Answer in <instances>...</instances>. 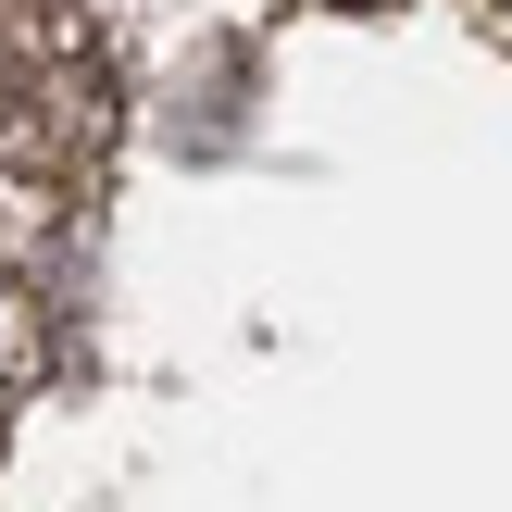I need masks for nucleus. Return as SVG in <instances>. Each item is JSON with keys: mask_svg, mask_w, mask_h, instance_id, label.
Listing matches in <instances>:
<instances>
[{"mask_svg": "<svg viewBox=\"0 0 512 512\" xmlns=\"http://www.w3.org/2000/svg\"><path fill=\"white\" fill-rule=\"evenodd\" d=\"M100 138H113V63L63 13H25L0 38V163L75 175V163H100Z\"/></svg>", "mask_w": 512, "mask_h": 512, "instance_id": "nucleus-1", "label": "nucleus"}]
</instances>
